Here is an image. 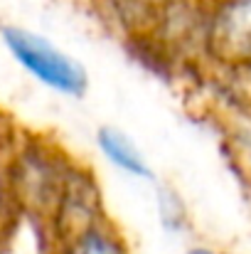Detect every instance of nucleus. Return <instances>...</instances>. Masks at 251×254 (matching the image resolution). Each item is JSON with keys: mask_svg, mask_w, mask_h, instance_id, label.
Listing matches in <instances>:
<instances>
[{"mask_svg": "<svg viewBox=\"0 0 251 254\" xmlns=\"http://www.w3.org/2000/svg\"><path fill=\"white\" fill-rule=\"evenodd\" d=\"M72 168L74 166L64 158L62 151L42 146L37 141L22 146L17 141L10 163L12 192L17 207L25 212H35L47 222L64 192Z\"/></svg>", "mask_w": 251, "mask_h": 254, "instance_id": "f257e3e1", "label": "nucleus"}, {"mask_svg": "<svg viewBox=\"0 0 251 254\" xmlns=\"http://www.w3.org/2000/svg\"><path fill=\"white\" fill-rule=\"evenodd\" d=\"M0 35L12 60L40 84L50 86L52 91H59L64 96H82L86 91V69L74 57L52 45L47 37L17 25H5Z\"/></svg>", "mask_w": 251, "mask_h": 254, "instance_id": "f03ea898", "label": "nucleus"}, {"mask_svg": "<svg viewBox=\"0 0 251 254\" xmlns=\"http://www.w3.org/2000/svg\"><path fill=\"white\" fill-rule=\"evenodd\" d=\"M204 45L222 64L251 67V0H214L204 22Z\"/></svg>", "mask_w": 251, "mask_h": 254, "instance_id": "7ed1b4c3", "label": "nucleus"}, {"mask_svg": "<svg viewBox=\"0 0 251 254\" xmlns=\"http://www.w3.org/2000/svg\"><path fill=\"white\" fill-rule=\"evenodd\" d=\"M54 254H128V247L118 230H113L106 220H99L84 230L57 240Z\"/></svg>", "mask_w": 251, "mask_h": 254, "instance_id": "20e7f679", "label": "nucleus"}, {"mask_svg": "<svg viewBox=\"0 0 251 254\" xmlns=\"http://www.w3.org/2000/svg\"><path fill=\"white\" fill-rule=\"evenodd\" d=\"M96 143H99L103 158H106L113 168H118L121 173H126V175H131V178H143V180L153 178L148 161L143 158V153L138 151V146H136L123 131L111 128V126H103V128H99V133H96Z\"/></svg>", "mask_w": 251, "mask_h": 254, "instance_id": "39448f33", "label": "nucleus"}, {"mask_svg": "<svg viewBox=\"0 0 251 254\" xmlns=\"http://www.w3.org/2000/svg\"><path fill=\"white\" fill-rule=\"evenodd\" d=\"M15 133L2 124L0 116V235L10 230L15 212H20L15 192H12V178H10V163H12V151H15Z\"/></svg>", "mask_w": 251, "mask_h": 254, "instance_id": "423d86ee", "label": "nucleus"}, {"mask_svg": "<svg viewBox=\"0 0 251 254\" xmlns=\"http://www.w3.org/2000/svg\"><path fill=\"white\" fill-rule=\"evenodd\" d=\"M187 254H214V252H209V250H204V247H195V250H190Z\"/></svg>", "mask_w": 251, "mask_h": 254, "instance_id": "0eeeda50", "label": "nucleus"}, {"mask_svg": "<svg viewBox=\"0 0 251 254\" xmlns=\"http://www.w3.org/2000/svg\"><path fill=\"white\" fill-rule=\"evenodd\" d=\"M155 2H177V0H155Z\"/></svg>", "mask_w": 251, "mask_h": 254, "instance_id": "6e6552de", "label": "nucleus"}, {"mask_svg": "<svg viewBox=\"0 0 251 254\" xmlns=\"http://www.w3.org/2000/svg\"><path fill=\"white\" fill-rule=\"evenodd\" d=\"M247 69H249V72H251V67H247Z\"/></svg>", "mask_w": 251, "mask_h": 254, "instance_id": "1a4fd4ad", "label": "nucleus"}]
</instances>
